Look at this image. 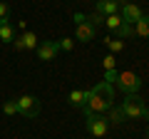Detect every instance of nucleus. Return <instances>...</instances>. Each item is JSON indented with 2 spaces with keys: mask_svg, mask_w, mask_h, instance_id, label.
Instances as JSON below:
<instances>
[{
  "mask_svg": "<svg viewBox=\"0 0 149 139\" xmlns=\"http://www.w3.org/2000/svg\"><path fill=\"white\" fill-rule=\"evenodd\" d=\"M107 122H109V124H122V122H124L122 107H112V109H109V117H107Z\"/></svg>",
  "mask_w": 149,
  "mask_h": 139,
  "instance_id": "15",
  "label": "nucleus"
},
{
  "mask_svg": "<svg viewBox=\"0 0 149 139\" xmlns=\"http://www.w3.org/2000/svg\"><path fill=\"white\" fill-rule=\"evenodd\" d=\"M104 45L112 52H122L124 50V40H117V38H104Z\"/></svg>",
  "mask_w": 149,
  "mask_h": 139,
  "instance_id": "16",
  "label": "nucleus"
},
{
  "mask_svg": "<svg viewBox=\"0 0 149 139\" xmlns=\"http://www.w3.org/2000/svg\"><path fill=\"white\" fill-rule=\"evenodd\" d=\"M15 102H17V117H25V119L37 117V112H40V102H37V97L22 95V97H17Z\"/></svg>",
  "mask_w": 149,
  "mask_h": 139,
  "instance_id": "6",
  "label": "nucleus"
},
{
  "mask_svg": "<svg viewBox=\"0 0 149 139\" xmlns=\"http://www.w3.org/2000/svg\"><path fill=\"white\" fill-rule=\"evenodd\" d=\"M57 47L65 50V52H72L74 50V40L72 38H62V40H57Z\"/></svg>",
  "mask_w": 149,
  "mask_h": 139,
  "instance_id": "19",
  "label": "nucleus"
},
{
  "mask_svg": "<svg viewBox=\"0 0 149 139\" xmlns=\"http://www.w3.org/2000/svg\"><path fill=\"white\" fill-rule=\"evenodd\" d=\"M117 70H104V82L107 85H114V82H117Z\"/></svg>",
  "mask_w": 149,
  "mask_h": 139,
  "instance_id": "23",
  "label": "nucleus"
},
{
  "mask_svg": "<svg viewBox=\"0 0 149 139\" xmlns=\"http://www.w3.org/2000/svg\"><path fill=\"white\" fill-rule=\"evenodd\" d=\"M0 40H3V42H13V40H15V30L10 27V22H3V25H0Z\"/></svg>",
  "mask_w": 149,
  "mask_h": 139,
  "instance_id": "14",
  "label": "nucleus"
},
{
  "mask_svg": "<svg viewBox=\"0 0 149 139\" xmlns=\"http://www.w3.org/2000/svg\"><path fill=\"white\" fill-rule=\"evenodd\" d=\"M117 87L124 92V95H137V92L142 90V80H139L137 72L124 70V72H119V75H117Z\"/></svg>",
  "mask_w": 149,
  "mask_h": 139,
  "instance_id": "3",
  "label": "nucleus"
},
{
  "mask_svg": "<svg viewBox=\"0 0 149 139\" xmlns=\"http://www.w3.org/2000/svg\"><path fill=\"white\" fill-rule=\"evenodd\" d=\"M142 15H144L142 8L134 5V3H122V8H119V17H122L124 22H129V25H134Z\"/></svg>",
  "mask_w": 149,
  "mask_h": 139,
  "instance_id": "8",
  "label": "nucleus"
},
{
  "mask_svg": "<svg viewBox=\"0 0 149 139\" xmlns=\"http://www.w3.org/2000/svg\"><path fill=\"white\" fill-rule=\"evenodd\" d=\"M3 112H5L8 117H17V102L15 99H8L5 104H3Z\"/></svg>",
  "mask_w": 149,
  "mask_h": 139,
  "instance_id": "18",
  "label": "nucleus"
},
{
  "mask_svg": "<svg viewBox=\"0 0 149 139\" xmlns=\"http://www.w3.org/2000/svg\"><path fill=\"white\" fill-rule=\"evenodd\" d=\"M147 139H149V134H147Z\"/></svg>",
  "mask_w": 149,
  "mask_h": 139,
  "instance_id": "25",
  "label": "nucleus"
},
{
  "mask_svg": "<svg viewBox=\"0 0 149 139\" xmlns=\"http://www.w3.org/2000/svg\"><path fill=\"white\" fill-rule=\"evenodd\" d=\"M119 107H122V112H124V119H142L144 117V109H147V107H144V102L139 99L137 95H127Z\"/></svg>",
  "mask_w": 149,
  "mask_h": 139,
  "instance_id": "4",
  "label": "nucleus"
},
{
  "mask_svg": "<svg viewBox=\"0 0 149 139\" xmlns=\"http://www.w3.org/2000/svg\"><path fill=\"white\" fill-rule=\"evenodd\" d=\"M119 8H122V3L119 0H97V13L100 15H114V13H119Z\"/></svg>",
  "mask_w": 149,
  "mask_h": 139,
  "instance_id": "10",
  "label": "nucleus"
},
{
  "mask_svg": "<svg viewBox=\"0 0 149 139\" xmlns=\"http://www.w3.org/2000/svg\"><path fill=\"white\" fill-rule=\"evenodd\" d=\"M117 40H127V38H134V25H129V22H122V25L117 27Z\"/></svg>",
  "mask_w": 149,
  "mask_h": 139,
  "instance_id": "13",
  "label": "nucleus"
},
{
  "mask_svg": "<svg viewBox=\"0 0 149 139\" xmlns=\"http://www.w3.org/2000/svg\"><path fill=\"white\" fill-rule=\"evenodd\" d=\"M87 92H90V90H72V92H70V104H74V107H85V104H87Z\"/></svg>",
  "mask_w": 149,
  "mask_h": 139,
  "instance_id": "11",
  "label": "nucleus"
},
{
  "mask_svg": "<svg viewBox=\"0 0 149 139\" xmlns=\"http://www.w3.org/2000/svg\"><path fill=\"white\" fill-rule=\"evenodd\" d=\"M112 99H114V85L100 82V85H95L87 92V104L82 109H87V112H92V114H104V112H109V109L114 107Z\"/></svg>",
  "mask_w": 149,
  "mask_h": 139,
  "instance_id": "1",
  "label": "nucleus"
},
{
  "mask_svg": "<svg viewBox=\"0 0 149 139\" xmlns=\"http://www.w3.org/2000/svg\"><path fill=\"white\" fill-rule=\"evenodd\" d=\"M144 119H147V122H149V109H144Z\"/></svg>",
  "mask_w": 149,
  "mask_h": 139,
  "instance_id": "24",
  "label": "nucleus"
},
{
  "mask_svg": "<svg viewBox=\"0 0 149 139\" xmlns=\"http://www.w3.org/2000/svg\"><path fill=\"white\" fill-rule=\"evenodd\" d=\"M35 50H37V57L42 60V62H50V60H55V57H57V52H60L57 42H52V40H45V42H40Z\"/></svg>",
  "mask_w": 149,
  "mask_h": 139,
  "instance_id": "9",
  "label": "nucleus"
},
{
  "mask_svg": "<svg viewBox=\"0 0 149 139\" xmlns=\"http://www.w3.org/2000/svg\"><path fill=\"white\" fill-rule=\"evenodd\" d=\"M87 22H90L92 27H100V25H104V15H100V13H95V15H87Z\"/></svg>",
  "mask_w": 149,
  "mask_h": 139,
  "instance_id": "20",
  "label": "nucleus"
},
{
  "mask_svg": "<svg viewBox=\"0 0 149 139\" xmlns=\"http://www.w3.org/2000/svg\"><path fill=\"white\" fill-rule=\"evenodd\" d=\"M134 35H139V38H149V15H142L137 22H134Z\"/></svg>",
  "mask_w": 149,
  "mask_h": 139,
  "instance_id": "12",
  "label": "nucleus"
},
{
  "mask_svg": "<svg viewBox=\"0 0 149 139\" xmlns=\"http://www.w3.org/2000/svg\"><path fill=\"white\" fill-rule=\"evenodd\" d=\"M13 45H15V50L25 52V50H35L37 45H40V40H37V35H35V32L25 30V32H22V35H20L17 40H13Z\"/></svg>",
  "mask_w": 149,
  "mask_h": 139,
  "instance_id": "7",
  "label": "nucleus"
},
{
  "mask_svg": "<svg viewBox=\"0 0 149 139\" xmlns=\"http://www.w3.org/2000/svg\"><path fill=\"white\" fill-rule=\"evenodd\" d=\"M8 17H10V5L8 3H0V25L8 22Z\"/></svg>",
  "mask_w": 149,
  "mask_h": 139,
  "instance_id": "22",
  "label": "nucleus"
},
{
  "mask_svg": "<svg viewBox=\"0 0 149 139\" xmlns=\"http://www.w3.org/2000/svg\"><path fill=\"white\" fill-rule=\"evenodd\" d=\"M122 22H124V20L119 17V13H114V15H107V17H104V25L109 27V30H117Z\"/></svg>",
  "mask_w": 149,
  "mask_h": 139,
  "instance_id": "17",
  "label": "nucleus"
},
{
  "mask_svg": "<svg viewBox=\"0 0 149 139\" xmlns=\"http://www.w3.org/2000/svg\"><path fill=\"white\" fill-rule=\"evenodd\" d=\"M85 112V119H87V132L92 134V137H104L107 132H109V122H107V117L104 114H92V112H87V109H82Z\"/></svg>",
  "mask_w": 149,
  "mask_h": 139,
  "instance_id": "2",
  "label": "nucleus"
},
{
  "mask_svg": "<svg viewBox=\"0 0 149 139\" xmlns=\"http://www.w3.org/2000/svg\"><path fill=\"white\" fill-rule=\"evenodd\" d=\"M102 67L104 70H117V57H114V55H107V57L102 60Z\"/></svg>",
  "mask_w": 149,
  "mask_h": 139,
  "instance_id": "21",
  "label": "nucleus"
},
{
  "mask_svg": "<svg viewBox=\"0 0 149 139\" xmlns=\"http://www.w3.org/2000/svg\"><path fill=\"white\" fill-rule=\"evenodd\" d=\"M72 17H74V27H77V30H74L77 40H80V42H90V40H95L97 30L90 25V22H87V15H82V13H74Z\"/></svg>",
  "mask_w": 149,
  "mask_h": 139,
  "instance_id": "5",
  "label": "nucleus"
}]
</instances>
